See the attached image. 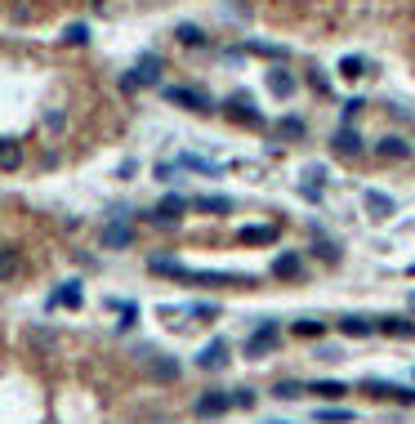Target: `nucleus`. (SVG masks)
<instances>
[{"label":"nucleus","mask_w":415,"mask_h":424,"mask_svg":"<svg viewBox=\"0 0 415 424\" xmlns=\"http://www.w3.org/2000/svg\"><path fill=\"white\" fill-rule=\"evenodd\" d=\"M277 339H281L277 322H263L259 331L246 339V357H263V353H272V348H277Z\"/></svg>","instance_id":"1"},{"label":"nucleus","mask_w":415,"mask_h":424,"mask_svg":"<svg viewBox=\"0 0 415 424\" xmlns=\"http://www.w3.org/2000/svg\"><path fill=\"white\" fill-rule=\"evenodd\" d=\"M196 416L201 420H210V416H223V411H232V393H223V389H210V393H201L196 398Z\"/></svg>","instance_id":"2"},{"label":"nucleus","mask_w":415,"mask_h":424,"mask_svg":"<svg viewBox=\"0 0 415 424\" xmlns=\"http://www.w3.org/2000/svg\"><path fill=\"white\" fill-rule=\"evenodd\" d=\"M165 99L179 103V108H188V112H210V99H205L201 90H188V85H170Z\"/></svg>","instance_id":"3"},{"label":"nucleus","mask_w":415,"mask_h":424,"mask_svg":"<svg viewBox=\"0 0 415 424\" xmlns=\"http://www.w3.org/2000/svg\"><path fill=\"white\" fill-rule=\"evenodd\" d=\"M183 210H192V205H188V196H165V201L156 205V210L148 214V219H152V223H161V228H170V223H179V219H183Z\"/></svg>","instance_id":"4"},{"label":"nucleus","mask_w":415,"mask_h":424,"mask_svg":"<svg viewBox=\"0 0 415 424\" xmlns=\"http://www.w3.org/2000/svg\"><path fill=\"white\" fill-rule=\"evenodd\" d=\"M196 366H201V371H223V366H228V339H210V344L196 353Z\"/></svg>","instance_id":"5"},{"label":"nucleus","mask_w":415,"mask_h":424,"mask_svg":"<svg viewBox=\"0 0 415 424\" xmlns=\"http://www.w3.org/2000/svg\"><path fill=\"white\" fill-rule=\"evenodd\" d=\"M99 241H103V250H125V246H134V228L130 223H108Z\"/></svg>","instance_id":"6"},{"label":"nucleus","mask_w":415,"mask_h":424,"mask_svg":"<svg viewBox=\"0 0 415 424\" xmlns=\"http://www.w3.org/2000/svg\"><path fill=\"white\" fill-rule=\"evenodd\" d=\"M241 246H268V241H277V223H250V228L237 232Z\"/></svg>","instance_id":"7"},{"label":"nucleus","mask_w":415,"mask_h":424,"mask_svg":"<svg viewBox=\"0 0 415 424\" xmlns=\"http://www.w3.org/2000/svg\"><path fill=\"white\" fill-rule=\"evenodd\" d=\"M272 277H286V281H295V277H304V259H299L295 250H286V254H277L272 259Z\"/></svg>","instance_id":"8"},{"label":"nucleus","mask_w":415,"mask_h":424,"mask_svg":"<svg viewBox=\"0 0 415 424\" xmlns=\"http://www.w3.org/2000/svg\"><path fill=\"white\" fill-rule=\"evenodd\" d=\"M375 152H380L384 161H407V157H411V143H407V139H398V134H384L380 143H375Z\"/></svg>","instance_id":"9"},{"label":"nucleus","mask_w":415,"mask_h":424,"mask_svg":"<svg viewBox=\"0 0 415 424\" xmlns=\"http://www.w3.org/2000/svg\"><path fill=\"white\" fill-rule=\"evenodd\" d=\"M331 143H335V152H339V157H357V152H362V134H357L353 125L335 130V139H331Z\"/></svg>","instance_id":"10"},{"label":"nucleus","mask_w":415,"mask_h":424,"mask_svg":"<svg viewBox=\"0 0 415 424\" xmlns=\"http://www.w3.org/2000/svg\"><path fill=\"white\" fill-rule=\"evenodd\" d=\"M81 281H63V290H59V295H50V304H45V308H81Z\"/></svg>","instance_id":"11"},{"label":"nucleus","mask_w":415,"mask_h":424,"mask_svg":"<svg viewBox=\"0 0 415 424\" xmlns=\"http://www.w3.org/2000/svg\"><path fill=\"white\" fill-rule=\"evenodd\" d=\"M375 331H384V335H393V339H415V322H407V317H380Z\"/></svg>","instance_id":"12"},{"label":"nucleus","mask_w":415,"mask_h":424,"mask_svg":"<svg viewBox=\"0 0 415 424\" xmlns=\"http://www.w3.org/2000/svg\"><path fill=\"white\" fill-rule=\"evenodd\" d=\"M18 165H23V143H14V139H0V170H5V174H14Z\"/></svg>","instance_id":"13"},{"label":"nucleus","mask_w":415,"mask_h":424,"mask_svg":"<svg viewBox=\"0 0 415 424\" xmlns=\"http://www.w3.org/2000/svg\"><path fill=\"white\" fill-rule=\"evenodd\" d=\"M139 77V85H152L156 77H161V59H156V54H143V59L134 63V68H130Z\"/></svg>","instance_id":"14"},{"label":"nucleus","mask_w":415,"mask_h":424,"mask_svg":"<svg viewBox=\"0 0 415 424\" xmlns=\"http://www.w3.org/2000/svg\"><path fill=\"white\" fill-rule=\"evenodd\" d=\"M174 41H179V45H192V50H201V45H205V32H201L196 23H179V27H174Z\"/></svg>","instance_id":"15"},{"label":"nucleus","mask_w":415,"mask_h":424,"mask_svg":"<svg viewBox=\"0 0 415 424\" xmlns=\"http://www.w3.org/2000/svg\"><path fill=\"white\" fill-rule=\"evenodd\" d=\"M268 90L277 94V99H290V94H295V77H290V72H268Z\"/></svg>","instance_id":"16"},{"label":"nucleus","mask_w":415,"mask_h":424,"mask_svg":"<svg viewBox=\"0 0 415 424\" xmlns=\"http://www.w3.org/2000/svg\"><path fill=\"white\" fill-rule=\"evenodd\" d=\"M192 210H205V214H228L232 210V201L228 196H196V201H188Z\"/></svg>","instance_id":"17"},{"label":"nucleus","mask_w":415,"mask_h":424,"mask_svg":"<svg viewBox=\"0 0 415 424\" xmlns=\"http://www.w3.org/2000/svg\"><path fill=\"white\" fill-rule=\"evenodd\" d=\"M308 393H317V398H326V402H339L348 393V384H339V380H317Z\"/></svg>","instance_id":"18"},{"label":"nucleus","mask_w":415,"mask_h":424,"mask_svg":"<svg viewBox=\"0 0 415 424\" xmlns=\"http://www.w3.org/2000/svg\"><path fill=\"white\" fill-rule=\"evenodd\" d=\"M277 134L295 143V139H304V134H308V125H304L299 117H281V121H277Z\"/></svg>","instance_id":"19"},{"label":"nucleus","mask_w":415,"mask_h":424,"mask_svg":"<svg viewBox=\"0 0 415 424\" xmlns=\"http://www.w3.org/2000/svg\"><path fill=\"white\" fill-rule=\"evenodd\" d=\"M339 331H344L348 339H362V335L375 331V322H366V317H344V322H339Z\"/></svg>","instance_id":"20"},{"label":"nucleus","mask_w":415,"mask_h":424,"mask_svg":"<svg viewBox=\"0 0 415 424\" xmlns=\"http://www.w3.org/2000/svg\"><path fill=\"white\" fill-rule=\"evenodd\" d=\"M228 112H232L237 121H246V125H259V112H254V108H250V99H241V94L228 103Z\"/></svg>","instance_id":"21"},{"label":"nucleus","mask_w":415,"mask_h":424,"mask_svg":"<svg viewBox=\"0 0 415 424\" xmlns=\"http://www.w3.org/2000/svg\"><path fill=\"white\" fill-rule=\"evenodd\" d=\"M18 272V250L14 246H0V281H9Z\"/></svg>","instance_id":"22"},{"label":"nucleus","mask_w":415,"mask_h":424,"mask_svg":"<svg viewBox=\"0 0 415 424\" xmlns=\"http://www.w3.org/2000/svg\"><path fill=\"white\" fill-rule=\"evenodd\" d=\"M152 371H156V380H179V362H174V357H156V366H152Z\"/></svg>","instance_id":"23"},{"label":"nucleus","mask_w":415,"mask_h":424,"mask_svg":"<svg viewBox=\"0 0 415 424\" xmlns=\"http://www.w3.org/2000/svg\"><path fill=\"white\" fill-rule=\"evenodd\" d=\"M366 210L371 214H393V201L384 192H366Z\"/></svg>","instance_id":"24"},{"label":"nucleus","mask_w":415,"mask_h":424,"mask_svg":"<svg viewBox=\"0 0 415 424\" xmlns=\"http://www.w3.org/2000/svg\"><path fill=\"white\" fill-rule=\"evenodd\" d=\"M63 45H90V27H85V23H72L68 32H63Z\"/></svg>","instance_id":"25"},{"label":"nucleus","mask_w":415,"mask_h":424,"mask_svg":"<svg viewBox=\"0 0 415 424\" xmlns=\"http://www.w3.org/2000/svg\"><path fill=\"white\" fill-rule=\"evenodd\" d=\"M339 77H344V81L366 77V63H362V59H344V63H339Z\"/></svg>","instance_id":"26"},{"label":"nucleus","mask_w":415,"mask_h":424,"mask_svg":"<svg viewBox=\"0 0 415 424\" xmlns=\"http://www.w3.org/2000/svg\"><path fill=\"white\" fill-rule=\"evenodd\" d=\"M348 420H353V411H339V407L317 411V424H348Z\"/></svg>","instance_id":"27"},{"label":"nucleus","mask_w":415,"mask_h":424,"mask_svg":"<svg viewBox=\"0 0 415 424\" xmlns=\"http://www.w3.org/2000/svg\"><path fill=\"white\" fill-rule=\"evenodd\" d=\"M272 393L290 402V398H304V384H295V380H281V384H277V389H272Z\"/></svg>","instance_id":"28"},{"label":"nucleus","mask_w":415,"mask_h":424,"mask_svg":"<svg viewBox=\"0 0 415 424\" xmlns=\"http://www.w3.org/2000/svg\"><path fill=\"white\" fill-rule=\"evenodd\" d=\"M326 322H317V317H304V322H295V335H322Z\"/></svg>","instance_id":"29"},{"label":"nucleus","mask_w":415,"mask_h":424,"mask_svg":"<svg viewBox=\"0 0 415 424\" xmlns=\"http://www.w3.org/2000/svg\"><path fill=\"white\" fill-rule=\"evenodd\" d=\"M112 308L121 313V326H134V317H139V308H134V304H117V299H112Z\"/></svg>","instance_id":"30"},{"label":"nucleus","mask_w":415,"mask_h":424,"mask_svg":"<svg viewBox=\"0 0 415 424\" xmlns=\"http://www.w3.org/2000/svg\"><path fill=\"white\" fill-rule=\"evenodd\" d=\"M232 407H254V393L250 389H237V393H232Z\"/></svg>","instance_id":"31"},{"label":"nucleus","mask_w":415,"mask_h":424,"mask_svg":"<svg viewBox=\"0 0 415 424\" xmlns=\"http://www.w3.org/2000/svg\"><path fill=\"white\" fill-rule=\"evenodd\" d=\"M121 90H125V94H134V90H143V85H139V77H134V72H125V77H121Z\"/></svg>","instance_id":"32"},{"label":"nucleus","mask_w":415,"mask_h":424,"mask_svg":"<svg viewBox=\"0 0 415 424\" xmlns=\"http://www.w3.org/2000/svg\"><path fill=\"white\" fill-rule=\"evenodd\" d=\"M362 108H366L362 99H348V103H344V121H353V117H357V112H362Z\"/></svg>","instance_id":"33"},{"label":"nucleus","mask_w":415,"mask_h":424,"mask_svg":"<svg viewBox=\"0 0 415 424\" xmlns=\"http://www.w3.org/2000/svg\"><path fill=\"white\" fill-rule=\"evenodd\" d=\"M411 304H415V290H411Z\"/></svg>","instance_id":"34"},{"label":"nucleus","mask_w":415,"mask_h":424,"mask_svg":"<svg viewBox=\"0 0 415 424\" xmlns=\"http://www.w3.org/2000/svg\"><path fill=\"white\" fill-rule=\"evenodd\" d=\"M411 272H415V268H411Z\"/></svg>","instance_id":"35"}]
</instances>
